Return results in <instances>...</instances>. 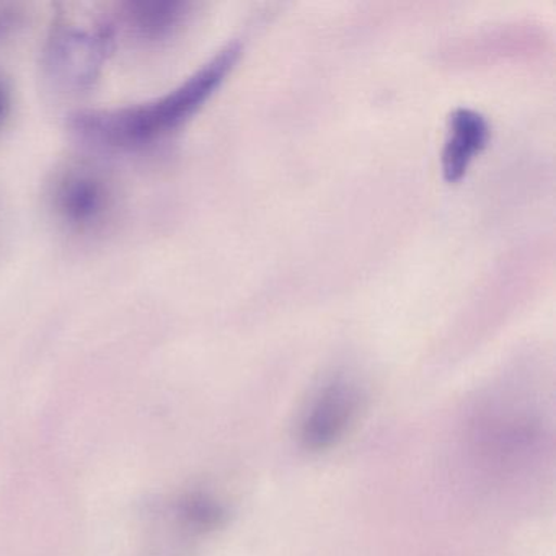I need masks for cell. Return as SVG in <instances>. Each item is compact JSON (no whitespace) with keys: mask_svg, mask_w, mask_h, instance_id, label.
Here are the masks:
<instances>
[{"mask_svg":"<svg viewBox=\"0 0 556 556\" xmlns=\"http://www.w3.org/2000/svg\"><path fill=\"white\" fill-rule=\"evenodd\" d=\"M242 54L239 40L229 41L193 74L161 97L135 105L86 110L71 115L70 126L83 141L116 152L152 148L180 131L210 102Z\"/></svg>","mask_w":556,"mask_h":556,"instance_id":"obj_1","label":"cell"},{"mask_svg":"<svg viewBox=\"0 0 556 556\" xmlns=\"http://www.w3.org/2000/svg\"><path fill=\"white\" fill-rule=\"evenodd\" d=\"M115 47V22L60 14L45 43V79L56 92H87L102 76Z\"/></svg>","mask_w":556,"mask_h":556,"instance_id":"obj_2","label":"cell"},{"mask_svg":"<svg viewBox=\"0 0 556 556\" xmlns=\"http://www.w3.org/2000/svg\"><path fill=\"white\" fill-rule=\"evenodd\" d=\"M47 206L64 232L92 239L113 223L118 193L103 168L86 161L67 162L48 181Z\"/></svg>","mask_w":556,"mask_h":556,"instance_id":"obj_3","label":"cell"},{"mask_svg":"<svg viewBox=\"0 0 556 556\" xmlns=\"http://www.w3.org/2000/svg\"><path fill=\"white\" fill-rule=\"evenodd\" d=\"M364 406L359 383L337 374L315 389L302 409L298 439L308 452L337 447L356 426Z\"/></svg>","mask_w":556,"mask_h":556,"instance_id":"obj_4","label":"cell"},{"mask_svg":"<svg viewBox=\"0 0 556 556\" xmlns=\"http://www.w3.org/2000/svg\"><path fill=\"white\" fill-rule=\"evenodd\" d=\"M490 141V123L483 113L458 106L448 116L447 138L442 149V174L451 184L460 180Z\"/></svg>","mask_w":556,"mask_h":556,"instance_id":"obj_5","label":"cell"},{"mask_svg":"<svg viewBox=\"0 0 556 556\" xmlns=\"http://www.w3.org/2000/svg\"><path fill=\"white\" fill-rule=\"evenodd\" d=\"M193 9L187 0H141L123 4L119 18L139 40L162 43L187 24Z\"/></svg>","mask_w":556,"mask_h":556,"instance_id":"obj_6","label":"cell"},{"mask_svg":"<svg viewBox=\"0 0 556 556\" xmlns=\"http://www.w3.org/2000/svg\"><path fill=\"white\" fill-rule=\"evenodd\" d=\"M25 22V11L18 4H0V41L8 40L21 30Z\"/></svg>","mask_w":556,"mask_h":556,"instance_id":"obj_7","label":"cell"},{"mask_svg":"<svg viewBox=\"0 0 556 556\" xmlns=\"http://www.w3.org/2000/svg\"><path fill=\"white\" fill-rule=\"evenodd\" d=\"M12 113V89L8 79L0 76V129L4 128Z\"/></svg>","mask_w":556,"mask_h":556,"instance_id":"obj_8","label":"cell"}]
</instances>
